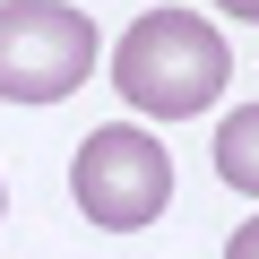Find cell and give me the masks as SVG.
I'll list each match as a JSON object with an SVG mask.
<instances>
[{"instance_id": "obj_5", "label": "cell", "mask_w": 259, "mask_h": 259, "mask_svg": "<svg viewBox=\"0 0 259 259\" xmlns=\"http://www.w3.org/2000/svg\"><path fill=\"white\" fill-rule=\"evenodd\" d=\"M225 259H259V216H250V225H242V233L225 242Z\"/></svg>"}, {"instance_id": "obj_6", "label": "cell", "mask_w": 259, "mask_h": 259, "mask_svg": "<svg viewBox=\"0 0 259 259\" xmlns=\"http://www.w3.org/2000/svg\"><path fill=\"white\" fill-rule=\"evenodd\" d=\"M216 9H225V18H250V26H259V0H216Z\"/></svg>"}, {"instance_id": "obj_1", "label": "cell", "mask_w": 259, "mask_h": 259, "mask_svg": "<svg viewBox=\"0 0 259 259\" xmlns=\"http://www.w3.org/2000/svg\"><path fill=\"white\" fill-rule=\"evenodd\" d=\"M225 78H233V52H225V35H216L207 18H190V9H147L139 26L121 35V52H112L121 104L147 112V121H190V112H207V104L225 95Z\"/></svg>"}, {"instance_id": "obj_3", "label": "cell", "mask_w": 259, "mask_h": 259, "mask_svg": "<svg viewBox=\"0 0 259 259\" xmlns=\"http://www.w3.org/2000/svg\"><path fill=\"white\" fill-rule=\"evenodd\" d=\"M95 69V26L69 0H0V95L9 104H61Z\"/></svg>"}, {"instance_id": "obj_2", "label": "cell", "mask_w": 259, "mask_h": 259, "mask_svg": "<svg viewBox=\"0 0 259 259\" xmlns=\"http://www.w3.org/2000/svg\"><path fill=\"white\" fill-rule=\"evenodd\" d=\"M69 199L87 207V225L104 233H139L173 207V156L147 139L139 121H104L78 139V164H69Z\"/></svg>"}, {"instance_id": "obj_7", "label": "cell", "mask_w": 259, "mask_h": 259, "mask_svg": "<svg viewBox=\"0 0 259 259\" xmlns=\"http://www.w3.org/2000/svg\"><path fill=\"white\" fill-rule=\"evenodd\" d=\"M0 216H9V207H0Z\"/></svg>"}, {"instance_id": "obj_4", "label": "cell", "mask_w": 259, "mask_h": 259, "mask_svg": "<svg viewBox=\"0 0 259 259\" xmlns=\"http://www.w3.org/2000/svg\"><path fill=\"white\" fill-rule=\"evenodd\" d=\"M216 173H225V190L259 199V104L225 112V130H216Z\"/></svg>"}]
</instances>
